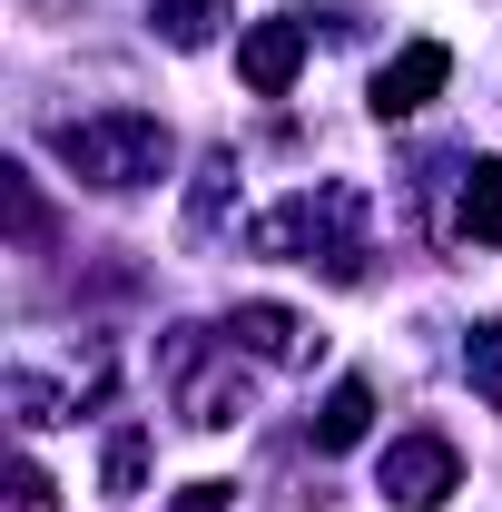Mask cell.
Listing matches in <instances>:
<instances>
[{"label": "cell", "instance_id": "9a60e30c", "mask_svg": "<svg viewBox=\"0 0 502 512\" xmlns=\"http://www.w3.org/2000/svg\"><path fill=\"white\" fill-rule=\"evenodd\" d=\"M10 512H60V483L40 463H10Z\"/></svg>", "mask_w": 502, "mask_h": 512}, {"label": "cell", "instance_id": "5bb4252c", "mask_svg": "<svg viewBox=\"0 0 502 512\" xmlns=\"http://www.w3.org/2000/svg\"><path fill=\"white\" fill-rule=\"evenodd\" d=\"M463 375H473V394L502 414V325H473V335H463Z\"/></svg>", "mask_w": 502, "mask_h": 512}, {"label": "cell", "instance_id": "5b68a950", "mask_svg": "<svg viewBox=\"0 0 502 512\" xmlns=\"http://www.w3.org/2000/svg\"><path fill=\"white\" fill-rule=\"evenodd\" d=\"M227 335H237V355H266V365H296V375H306L315 355H325L315 316H296V306H266V296H247V306L227 316Z\"/></svg>", "mask_w": 502, "mask_h": 512}, {"label": "cell", "instance_id": "7a4b0ae2", "mask_svg": "<svg viewBox=\"0 0 502 512\" xmlns=\"http://www.w3.org/2000/svg\"><path fill=\"white\" fill-rule=\"evenodd\" d=\"M50 148H60L69 178H79V188H99V197H138V188H158V178L178 168V138H168V119H148V109L60 119V128H50Z\"/></svg>", "mask_w": 502, "mask_h": 512}, {"label": "cell", "instance_id": "3957f363", "mask_svg": "<svg viewBox=\"0 0 502 512\" xmlns=\"http://www.w3.org/2000/svg\"><path fill=\"white\" fill-rule=\"evenodd\" d=\"M168 404L197 434H237L247 424V365H237V345H217L207 325H178L168 335Z\"/></svg>", "mask_w": 502, "mask_h": 512}, {"label": "cell", "instance_id": "4fadbf2b", "mask_svg": "<svg viewBox=\"0 0 502 512\" xmlns=\"http://www.w3.org/2000/svg\"><path fill=\"white\" fill-rule=\"evenodd\" d=\"M99 483H109L119 503L148 483V424H119V434H109V453H99Z\"/></svg>", "mask_w": 502, "mask_h": 512}, {"label": "cell", "instance_id": "52a82bcc", "mask_svg": "<svg viewBox=\"0 0 502 512\" xmlns=\"http://www.w3.org/2000/svg\"><path fill=\"white\" fill-rule=\"evenodd\" d=\"M306 50H315L306 20H256L247 40H237V79H247L256 99H286V89H296V69H306Z\"/></svg>", "mask_w": 502, "mask_h": 512}, {"label": "cell", "instance_id": "30bf717a", "mask_svg": "<svg viewBox=\"0 0 502 512\" xmlns=\"http://www.w3.org/2000/svg\"><path fill=\"white\" fill-rule=\"evenodd\" d=\"M79 384H50V375H10V414H20V434H50V424H79Z\"/></svg>", "mask_w": 502, "mask_h": 512}, {"label": "cell", "instance_id": "6da1fadb", "mask_svg": "<svg viewBox=\"0 0 502 512\" xmlns=\"http://www.w3.org/2000/svg\"><path fill=\"white\" fill-rule=\"evenodd\" d=\"M247 247L286 256V266H325L335 286H355V276H365V188H345V178L296 188L286 207H266L247 227Z\"/></svg>", "mask_w": 502, "mask_h": 512}, {"label": "cell", "instance_id": "8992f818", "mask_svg": "<svg viewBox=\"0 0 502 512\" xmlns=\"http://www.w3.org/2000/svg\"><path fill=\"white\" fill-rule=\"evenodd\" d=\"M443 79H453V50H443V40H404V50L375 69V119L394 128V119H414V109H434Z\"/></svg>", "mask_w": 502, "mask_h": 512}, {"label": "cell", "instance_id": "8fae6325", "mask_svg": "<svg viewBox=\"0 0 502 512\" xmlns=\"http://www.w3.org/2000/svg\"><path fill=\"white\" fill-rule=\"evenodd\" d=\"M148 20H158V40H168V50H207V40L227 30V0H158Z\"/></svg>", "mask_w": 502, "mask_h": 512}, {"label": "cell", "instance_id": "2e32d148", "mask_svg": "<svg viewBox=\"0 0 502 512\" xmlns=\"http://www.w3.org/2000/svg\"><path fill=\"white\" fill-rule=\"evenodd\" d=\"M227 503H237V483H188L168 512H227Z\"/></svg>", "mask_w": 502, "mask_h": 512}, {"label": "cell", "instance_id": "277c9868", "mask_svg": "<svg viewBox=\"0 0 502 512\" xmlns=\"http://www.w3.org/2000/svg\"><path fill=\"white\" fill-rule=\"evenodd\" d=\"M375 493L394 512H443L453 493H463V453L443 444V434H394L375 463Z\"/></svg>", "mask_w": 502, "mask_h": 512}, {"label": "cell", "instance_id": "7c38bea8", "mask_svg": "<svg viewBox=\"0 0 502 512\" xmlns=\"http://www.w3.org/2000/svg\"><path fill=\"white\" fill-rule=\"evenodd\" d=\"M227 197H237V158H207L197 168V197H188V237H217L227 227Z\"/></svg>", "mask_w": 502, "mask_h": 512}, {"label": "cell", "instance_id": "9c48e42d", "mask_svg": "<svg viewBox=\"0 0 502 512\" xmlns=\"http://www.w3.org/2000/svg\"><path fill=\"white\" fill-rule=\"evenodd\" d=\"M453 237L463 247H502V158H473V178L453 197Z\"/></svg>", "mask_w": 502, "mask_h": 512}, {"label": "cell", "instance_id": "ba28073f", "mask_svg": "<svg viewBox=\"0 0 502 512\" xmlns=\"http://www.w3.org/2000/svg\"><path fill=\"white\" fill-rule=\"evenodd\" d=\"M365 434H375V384L345 375V384H335V394L306 414V444H315V453H355Z\"/></svg>", "mask_w": 502, "mask_h": 512}]
</instances>
